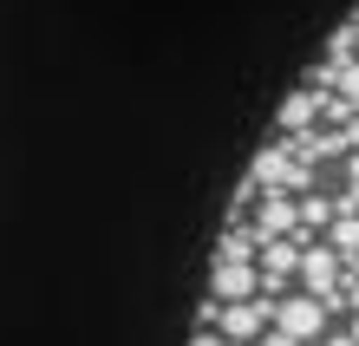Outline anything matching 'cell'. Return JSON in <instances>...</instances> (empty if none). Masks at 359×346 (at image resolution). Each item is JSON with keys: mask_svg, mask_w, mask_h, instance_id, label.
Listing matches in <instances>:
<instances>
[{"mask_svg": "<svg viewBox=\"0 0 359 346\" xmlns=\"http://www.w3.org/2000/svg\"><path fill=\"white\" fill-rule=\"evenodd\" d=\"M313 124H320V92H313V85H301V92L281 105V131L294 138V131H313Z\"/></svg>", "mask_w": 359, "mask_h": 346, "instance_id": "obj_6", "label": "cell"}, {"mask_svg": "<svg viewBox=\"0 0 359 346\" xmlns=\"http://www.w3.org/2000/svg\"><path fill=\"white\" fill-rule=\"evenodd\" d=\"M346 189H359V150L346 157Z\"/></svg>", "mask_w": 359, "mask_h": 346, "instance_id": "obj_7", "label": "cell"}, {"mask_svg": "<svg viewBox=\"0 0 359 346\" xmlns=\"http://www.w3.org/2000/svg\"><path fill=\"white\" fill-rule=\"evenodd\" d=\"M346 340H353V346H359V314H353V327H346Z\"/></svg>", "mask_w": 359, "mask_h": 346, "instance_id": "obj_8", "label": "cell"}, {"mask_svg": "<svg viewBox=\"0 0 359 346\" xmlns=\"http://www.w3.org/2000/svg\"><path fill=\"white\" fill-rule=\"evenodd\" d=\"M294 281H301V294L327 300V314H333V307H340V281H346V268H340V255H333L327 242H307V248H301V268H294Z\"/></svg>", "mask_w": 359, "mask_h": 346, "instance_id": "obj_2", "label": "cell"}, {"mask_svg": "<svg viewBox=\"0 0 359 346\" xmlns=\"http://www.w3.org/2000/svg\"><path fill=\"white\" fill-rule=\"evenodd\" d=\"M327 320H333V314H327V300H313V294H287V300H274V327H281L287 340H301V346H307V340H320V333H327Z\"/></svg>", "mask_w": 359, "mask_h": 346, "instance_id": "obj_3", "label": "cell"}, {"mask_svg": "<svg viewBox=\"0 0 359 346\" xmlns=\"http://www.w3.org/2000/svg\"><path fill=\"white\" fill-rule=\"evenodd\" d=\"M248 235H255V248H262V242H281V235H301V222H294V197H287V189H268V197H262L255 229H248Z\"/></svg>", "mask_w": 359, "mask_h": 346, "instance_id": "obj_5", "label": "cell"}, {"mask_svg": "<svg viewBox=\"0 0 359 346\" xmlns=\"http://www.w3.org/2000/svg\"><path fill=\"white\" fill-rule=\"evenodd\" d=\"M209 327H216L222 340H236V346H255V340L274 327V300H268V294H248V300H216V307H209Z\"/></svg>", "mask_w": 359, "mask_h": 346, "instance_id": "obj_1", "label": "cell"}, {"mask_svg": "<svg viewBox=\"0 0 359 346\" xmlns=\"http://www.w3.org/2000/svg\"><path fill=\"white\" fill-rule=\"evenodd\" d=\"M248 294H262L255 255H216V268H209V300H248Z\"/></svg>", "mask_w": 359, "mask_h": 346, "instance_id": "obj_4", "label": "cell"}]
</instances>
